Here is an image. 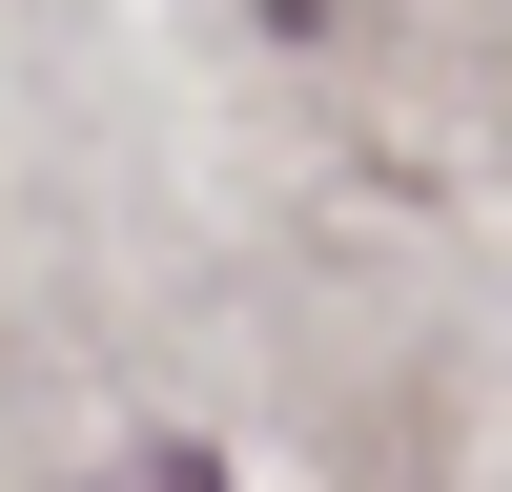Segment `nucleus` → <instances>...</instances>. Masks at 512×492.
Segmentation results:
<instances>
[{"mask_svg":"<svg viewBox=\"0 0 512 492\" xmlns=\"http://www.w3.org/2000/svg\"><path fill=\"white\" fill-rule=\"evenodd\" d=\"M103 492H226V451H123Z\"/></svg>","mask_w":512,"mask_h":492,"instance_id":"nucleus-1","label":"nucleus"}]
</instances>
